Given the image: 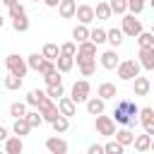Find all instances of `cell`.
Wrapping results in <instances>:
<instances>
[{"instance_id": "6da1fadb", "label": "cell", "mask_w": 154, "mask_h": 154, "mask_svg": "<svg viewBox=\"0 0 154 154\" xmlns=\"http://www.w3.org/2000/svg\"><path fill=\"white\" fill-rule=\"evenodd\" d=\"M137 111L140 108L132 99H120L113 108V120L125 125V128H132V125H137Z\"/></svg>"}, {"instance_id": "7a4b0ae2", "label": "cell", "mask_w": 154, "mask_h": 154, "mask_svg": "<svg viewBox=\"0 0 154 154\" xmlns=\"http://www.w3.org/2000/svg\"><path fill=\"white\" fill-rule=\"evenodd\" d=\"M140 63L137 60H120L118 65H116V72H118V77L120 79H125V82H130L132 77H137L140 75Z\"/></svg>"}, {"instance_id": "3957f363", "label": "cell", "mask_w": 154, "mask_h": 154, "mask_svg": "<svg viewBox=\"0 0 154 154\" xmlns=\"http://www.w3.org/2000/svg\"><path fill=\"white\" fill-rule=\"evenodd\" d=\"M5 65H7V72H12V75H17V77H24L26 75V60L24 58H19L17 53H10L7 58H5Z\"/></svg>"}, {"instance_id": "277c9868", "label": "cell", "mask_w": 154, "mask_h": 154, "mask_svg": "<svg viewBox=\"0 0 154 154\" xmlns=\"http://www.w3.org/2000/svg\"><path fill=\"white\" fill-rule=\"evenodd\" d=\"M89 94H91V84H89L87 79H79V82H75V84H72L70 99H72L75 103H84V101L89 99Z\"/></svg>"}, {"instance_id": "5b68a950", "label": "cell", "mask_w": 154, "mask_h": 154, "mask_svg": "<svg viewBox=\"0 0 154 154\" xmlns=\"http://www.w3.org/2000/svg\"><path fill=\"white\" fill-rule=\"evenodd\" d=\"M94 128H96L99 135H103V137H113V132H116V120H113L111 116L99 113L96 120H94Z\"/></svg>"}, {"instance_id": "8992f818", "label": "cell", "mask_w": 154, "mask_h": 154, "mask_svg": "<svg viewBox=\"0 0 154 154\" xmlns=\"http://www.w3.org/2000/svg\"><path fill=\"white\" fill-rule=\"evenodd\" d=\"M120 31H123V36H130V38H135L140 31H142V22L140 19H135V14H123V26H120Z\"/></svg>"}, {"instance_id": "52a82bcc", "label": "cell", "mask_w": 154, "mask_h": 154, "mask_svg": "<svg viewBox=\"0 0 154 154\" xmlns=\"http://www.w3.org/2000/svg\"><path fill=\"white\" fill-rule=\"evenodd\" d=\"M55 101H58L55 106H58V113H60V116H65V118L77 116V103H75L70 96H65V94H63V96H60V99H55Z\"/></svg>"}, {"instance_id": "ba28073f", "label": "cell", "mask_w": 154, "mask_h": 154, "mask_svg": "<svg viewBox=\"0 0 154 154\" xmlns=\"http://www.w3.org/2000/svg\"><path fill=\"white\" fill-rule=\"evenodd\" d=\"M137 116H140V120H142L144 132H147V135H154V108H152V106H144V108L137 111Z\"/></svg>"}, {"instance_id": "9c48e42d", "label": "cell", "mask_w": 154, "mask_h": 154, "mask_svg": "<svg viewBox=\"0 0 154 154\" xmlns=\"http://www.w3.org/2000/svg\"><path fill=\"white\" fill-rule=\"evenodd\" d=\"M75 17L79 19V24H91L94 22V7L91 5H77L75 7Z\"/></svg>"}, {"instance_id": "30bf717a", "label": "cell", "mask_w": 154, "mask_h": 154, "mask_svg": "<svg viewBox=\"0 0 154 154\" xmlns=\"http://www.w3.org/2000/svg\"><path fill=\"white\" fill-rule=\"evenodd\" d=\"M137 63H140V67H144V70H154V46L152 48H140V53H137Z\"/></svg>"}, {"instance_id": "8fae6325", "label": "cell", "mask_w": 154, "mask_h": 154, "mask_svg": "<svg viewBox=\"0 0 154 154\" xmlns=\"http://www.w3.org/2000/svg\"><path fill=\"white\" fill-rule=\"evenodd\" d=\"M53 63H55V70H58L60 75H65V72H70V70H72V65H75V55L58 53V58H55Z\"/></svg>"}, {"instance_id": "7c38bea8", "label": "cell", "mask_w": 154, "mask_h": 154, "mask_svg": "<svg viewBox=\"0 0 154 154\" xmlns=\"http://www.w3.org/2000/svg\"><path fill=\"white\" fill-rule=\"evenodd\" d=\"M135 79V84H132V91H135V96H147L149 94V89H152V82H149V77H132Z\"/></svg>"}, {"instance_id": "4fadbf2b", "label": "cell", "mask_w": 154, "mask_h": 154, "mask_svg": "<svg viewBox=\"0 0 154 154\" xmlns=\"http://www.w3.org/2000/svg\"><path fill=\"white\" fill-rule=\"evenodd\" d=\"M96 96L103 99V101H108V99H116V96H118V89H116L113 82H101L99 89H96Z\"/></svg>"}, {"instance_id": "5bb4252c", "label": "cell", "mask_w": 154, "mask_h": 154, "mask_svg": "<svg viewBox=\"0 0 154 154\" xmlns=\"http://www.w3.org/2000/svg\"><path fill=\"white\" fill-rule=\"evenodd\" d=\"M5 152L7 154H22L24 152V142H22V137L19 135H14V137H5Z\"/></svg>"}, {"instance_id": "9a60e30c", "label": "cell", "mask_w": 154, "mask_h": 154, "mask_svg": "<svg viewBox=\"0 0 154 154\" xmlns=\"http://www.w3.org/2000/svg\"><path fill=\"white\" fill-rule=\"evenodd\" d=\"M46 149H48L51 154H65V152H67V142H65L63 137H48V140H46Z\"/></svg>"}, {"instance_id": "2e32d148", "label": "cell", "mask_w": 154, "mask_h": 154, "mask_svg": "<svg viewBox=\"0 0 154 154\" xmlns=\"http://www.w3.org/2000/svg\"><path fill=\"white\" fill-rule=\"evenodd\" d=\"M99 58H101V67L103 70H116V65L120 63V58H118L116 51H103Z\"/></svg>"}, {"instance_id": "e0dca14e", "label": "cell", "mask_w": 154, "mask_h": 154, "mask_svg": "<svg viewBox=\"0 0 154 154\" xmlns=\"http://www.w3.org/2000/svg\"><path fill=\"white\" fill-rule=\"evenodd\" d=\"M84 103H87L89 116H99V113H103V111H106V101H103V99H99V96H89Z\"/></svg>"}, {"instance_id": "ac0fdd59", "label": "cell", "mask_w": 154, "mask_h": 154, "mask_svg": "<svg viewBox=\"0 0 154 154\" xmlns=\"http://www.w3.org/2000/svg\"><path fill=\"white\" fill-rule=\"evenodd\" d=\"M77 65H79V72L84 77H91L96 70V58H77Z\"/></svg>"}, {"instance_id": "d6986e66", "label": "cell", "mask_w": 154, "mask_h": 154, "mask_svg": "<svg viewBox=\"0 0 154 154\" xmlns=\"http://www.w3.org/2000/svg\"><path fill=\"white\" fill-rule=\"evenodd\" d=\"M132 144H135V149L137 152H149V149H154V142H152V135H137L135 140H132Z\"/></svg>"}, {"instance_id": "ffe728a7", "label": "cell", "mask_w": 154, "mask_h": 154, "mask_svg": "<svg viewBox=\"0 0 154 154\" xmlns=\"http://www.w3.org/2000/svg\"><path fill=\"white\" fill-rule=\"evenodd\" d=\"M75 7H77L75 0H60L58 2V12H60L63 19H72L75 17Z\"/></svg>"}, {"instance_id": "44dd1931", "label": "cell", "mask_w": 154, "mask_h": 154, "mask_svg": "<svg viewBox=\"0 0 154 154\" xmlns=\"http://www.w3.org/2000/svg\"><path fill=\"white\" fill-rule=\"evenodd\" d=\"M12 130H14V135L24 137V135H29V132H31V125H29V123H26V118L22 116V118H14V125H12Z\"/></svg>"}, {"instance_id": "7402d4cb", "label": "cell", "mask_w": 154, "mask_h": 154, "mask_svg": "<svg viewBox=\"0 0 154 154\" xmlns=\"http://www.w3.org/2000/svg\"><path fill=\"white\" fill-rule=\"evenodd\" d=\"M113 137H116V142H120L123 147L132 144V140H135V135H132L128 128H123V130H116V132H113Z\"/></svg>"}, {"instance_id": "603a6c76", "label": "cell", "mask_w": 154, "mask_h": 154, "mask_svg": "<svg viewBox=\"0 0 154 154\" xmlns=\"http://www.w3.org/2000/svg\"><path fill=\"white\" fill-rule=\"evenodd\" d=\"M106 41H108L113 48H118V46L123 43V31H120V29H116V26H113V29H108V31H106Z\"/></svg>"}, {"instance_id": "cb8c5ba5", "label": "cell", "mask_w": 154, "mask_h": 154, "mask_svg": "<svg viewBox=\"0 0 154 154\" xmlns=\"http://www.w3.org/2000/svg\"><path fill=\"white\" fill-rule=\"evenodd\" d=\"M94 19H111V7H108V2H96V7H94Z\"/></svg>"}, {"instance_id": "d4e9b609", "label": "cell", "mask_w": 154, "mask_h": 154, "mask_svg": "<svg viewBox=\"0 0 154 154\" xmlns=\"http://www.w3.org/2000/svg\"><path fill=\"white\" fill-rule=\"evenodd\" d=\"M12 29H14V31H19V34L29 29V19H26V12H24V14H17V17H12Z\"/></svg>"}, {"instance_id": "484cf974", "label": "cell", "mask_w": 154, "mask_h": 154, "mask_svg": "<svg viewBox=\"0 0 154 154\" xmlns=\"http://www.w3.org/2000/svg\"><path fill=\"white\" fill-rule=\"evenodd\" d=\"M135 38H137L140 48H152V46H154V34H149V31H144V29H142Z\"/></svg>"}, {"instance_id": "4316f807", "label": "cell", "mask_w": 154, "mask_h": 154, "mask_svg": "<svg viewBox=\"0 0 154 154\" xmlns=\"http://www.w3.org/2000/svg\"><path fill=\"white\" fill-rule=\"evenodd\" d=\"M24 118H26V123L31 125V130H34V128H41V123H43V116L38 113V108H36V111H26Z\"/></svg>"}, {"instance_id": "83f0119b", "label": "cell", "mask_w": 154, "mask_h": 154, "mask_svg": "<svg viewBox=\"0 0 154 154\" xmlns=\"http://www.w3.org/2000/svg\"><path fill=\"white\" fill-rule=\"evenodd\" d=\"M22 84H24V79H22V77H17V75H12V72L5 77V89H10V91L22 89Z\"/></svg>"}, {"instance_id": "f1b7e54d", "label": "cell", "mask_w": 154, "mask_h": 154, "mask_svg": "<svg viewBox=\"0 0 154 154\" xmlns=\"http://www.w3.org/2000/svg\"><path fill=\"white\" fill-rule=\"evenodd\" d=\"M72 38L79 43V41H87L89 38V29H87V24H77L75 29H72Z\"/></svg>"}, {"instance_id": "f546056e", "label": "cell", "mask_w": 154, "mask_h": 154, "mask_svg": "<svg viewBox=\"0 0 154 154\" xmlns=\"http://www.w3.org/2000/svg\"><path fill=\"white\" fill-rule=\"evenodd\" d=\"M89 41H94L96 46H101V43H106V29H89Z\"/></svg>"}, {"instance_id": "4dcf8cb0", "label": "cell", "mask_w": 154, "mask_h": 154, "mask_svg": "<svg viewBox=\"0 0 154 154\" xmlns=\"http://www.w3.org/2000/svg\"><path fill=\"white\" fill-rule=\"evenodd\" d=\"M58 53H60L58 43H46V46H43V51H41V55H43L46 60H55V58H58Z\"/></svg>"}, {"instance_id": "1f68e13d", "label": "cell", "mask_w": 154, "mask_h": 154, "mask_svg": "<svg viewBox=\"0 0 154 154\" xmlns=\"http://www.w3.org/2000/svg\"><path fill=\"white\" fill-rule=\"evenodd\" d=\"M108 7H111V14H125L128 12L125 0H108Z\"/></svg>"}, {"instance_id": "d6a6232c", "label": "cell", "mask_w": 154, "mask_h": 154, "mask_svg": "<svg viewBox=\"0 0 154 154\" xmlns=\"http://www.w3.org/2000/svg\"><path fill=\"white\" fill-rule=\"evenodd\" d=\"M51 125H53V130H55V132H65V130L70 128V118H65V116H58V118H55Z\"/></svg>"}, {"instance_id": "836d02e7", "label": "cell", "mask_w": 154, "mask_h": 154, "mask_svg": "<svg viewBox=\"0 0 154 154\" xmlns=\"http://www.w3.org/2000/svg\"><path fill=\"white\" fill-rule=\"evenodd\" d=\"M46 94H48L51 99H60V96L65 94V89H63V82H58V84H48Z\"/></svg>"}, {"instance_id": "e575fe53", "label": "cell", "mask_w": 154, "mask_h": 154, "mask_svg": "<svg viewBox=\"0 0 154 154\" xmlns=\"http://www.w3.org/2000/svg\"><path fill=\"white\" fill-rule=\"evenodd\" d=\"M26 113V103H22V101H14L12 106H10V116L12 118H22Z\"/></svg>"}, {"instance_id": "d590c367", "label": "cell", "mask_w": 154, "mask_h": 154, "mask_svg": "<svg viewBox=\"0 0 154 154\" xmlns=\"http://www.w3.org/2000/svg\"><path fill=\"white\" fill-rule=\"evenodd\" d=\"M123 149H125V147H123L120 142H116V140H111L108 144H103V152H106V154H123Z\"/></svg>"}, {"instance_id": "8d00e7d4", "label": "cell", "mask_w": 154, "mask_h": 154, "mask_svg": "<svg viewBox=\"0 0 154 154\" xmlns=\"http://www.w3.org/2000/svg\"><path fill=\"white\" fill-rule=\"evenodd\" d=\"M128 2V12L130 14H140L144 10V0H125Z\"/></svg>"}, {"instance_id": "74e56055", "label": "cell", "mask_w": 154, "mask_h": 154, "mask_svg": "<svg viewBox=\"0 0 154 154\" xmlns=\"http://www.w3.org/2000/svg\"><path fill=\"white\" fill-rule=\"evenodd\" d=\"M41 60H43V55H41V53H31V55L26 58V67H29V70H38Z\"/></svg>"}, {"instance_id": "f35d334b", "label": "cell", "mask_w": 154, "mask_h": 154, "mask_svg": "<svg viewBox=\"0 0 154 154\" xmlns=\"http://www.w3.org/2000/svg\"><path fill=\"white\" fill-rule=\"evenodd\" d=\"M41 94H43L41 89H31V91L26 94V106H34V108H36V103H38V99H41Z\"/></svg>"}, {"instance_id": "ab89813d", "label": "cell", "mask_w": 154, "mask_h": 154, "mask_svg": "<svg viewBox=\"0 0 154 154\" xmlns=\"http://www.w3.org/2000/svg\"><path fill=\"white\" fill-rule=\"evenodd\" d=\"M7 10H10V17H17V14H24L26 10H24V5L17 0V2H12V5H7Z\"/></svg>"}, {"instance_id": "60d3db41", "label": "cell", "mask_w": 154, "mask_h": 154, "mask_svg": "<svg viewBox=\"0 0 154 154\" xmlns=\"http://www.w3.org/2000/svg\"><path fill=\"white\" fill-rule=\"evenodd\" d=\"M51 70H55V63H53V60H46V58H43V60H41V65H38V70H36V72H41V75H48V72H51Z\"/></svg>"}, {"instance_id": "b9f144b4", "label": "cell", "mask_w": 154, "mask_h": 154, "mask_svg": "<svg viewBox=\"0 0 154 154\" xmlns=\"http://www.w3.org/2000/svg\"><path fill=\"white\" fill-rule=\"evenodd\" d=\"M43 79H46V84H58V82H63V77H60L58 70H51L48 75H43Z\"/></svg>"}, {"instance_id": "7bdbcfd3", "label": "cell", "mask_w": 154, "mask_h": 154, "mask_svg": "<svg viewBox=\"0 0 154 154\" xmlns=\"http://www.w3.org/2000/svg\"><path fill=\"white\" fill-rule=\"evenodd\" d=\"M75 51H77V43L75 41H67V43L60 46V53H65V55H75Z\"/></svg>"}, {"instance_id": "ee69618b", "label": "cell", "mask_w": 154, "mask_h": 154, "mask_svg": "<svg viewBox=\"0 0 154 154\" xmlns=\"http://www.w3.org/2000/svg\"><path fill=\"white\" fill-rule=\"evenodd\" d=\"M89 154H103V147L101 144H91L89 147Z\"/></svg>"}, {"instance_id": "f6af8a7d", "label": "cell", "mask_w": 154, "mask_h": 154, "mask_svg": "<svg viewBox=\"0 0 154 154\" xmlns=\"http://www.w3.org/2000/svg\"><path fill=\"white\" fill-rule=\"evenodd\" d=\"M43 2H46V7H58L60 0H43Z\"/></svg>"}, {"instance_id": "bcb514c9", "label": "cell", "mask_w": 154, "mask_h": 154, "mask_svg": "<svg viewBox=\"0 0 154 154\" xmlns=\"http://www.w3.org/2000/svg\"><path fill=\"white\" fill-rule=\"evenodd\" d=\"M5 137H7V130L0 125V142H5Z\"/></svg>"}, {"instance_id": "7dc6e473", "label": "cell", "mask_w": 154, "mask_h": 154, "mask_svg": "<svg viewBox=\"0 0 154 154\" xmlns=\"http://www.w3.org/2000/svg\"><path fill=\"white\" fill-rule=\"evenodd\" d=\"M12 2H17V0H0V5H5V7H7V5H12Z\"/></svg>"}, {"instance_id": "c3c4849f", "label": "cell", "mask_w": 154, "mask_h": 154, "mask_svg": "<svg viewBox=\"0 0 154 154\" xmlns=\"http://www.w3.org/2000/svg\"><path fill=\"white\" fill-rule=\"evenodd\" d=\"M2 24H5V19H2V14H0V29H2Z\"/></svg>"}, {"instance_id": "681fc988", "label": "cell", "mask_w": 154, "mask_h": 154, "mask_svg": "<svg viewBox=\"0 0 154 154\" xmlns=\"http://www.w3.org/2000/svg\"><path fill=\"white\" fill-rule=\"evenodd\" d=\"M34 2H38V0H34Z\"/></svg>"}]
</instances>
